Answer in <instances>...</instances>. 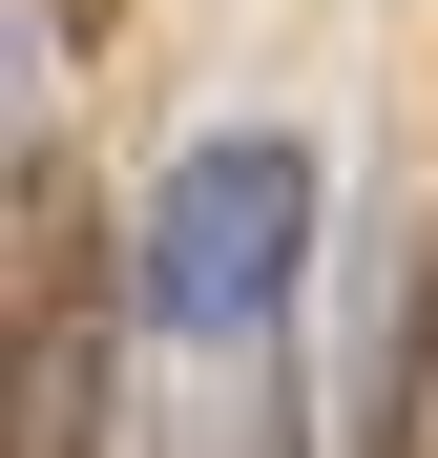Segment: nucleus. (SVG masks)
<instances>
[{
  "label": "nucleus",
  "instance_id": "f257e3e1",
  "mask_svg": "<svg viewBox=\"0 0 438 458\" xmlns=\"http://www.w3.org/2000/svg\"><path fill=\"white\" fill-rule=\"evenodd\" d=\"M313 250H334V167H313V125H188L167 167L125 188V334L146 354H209V375H251L313 334Z\"/></svg>",
  "mask_w": 438,
  "mask_h": 458
},
{
  "label": "nucleus",
  "instance_id": "f03ea898",
  "mask_svg": "<svg viewBox=\"0 0 438 458\" xmlns=\"http://www.w3.org/2000/svg\"><path fill=\"white\" fill-rule=\"evenodd\" d=\"M21 458H105V313H21Z\"/></svg>",
  "mask_w": 438,
  "mask_h": 458
},
{
  "label": "nucleus",
  "instance_id": "7ed1b4c3",
  "mask_svg": "<svg viewBox=\"0 0 438 458\" xmlns=\"http://www.w3.org/2000/svg\"><path fill=\"white\" fill-rule=\"evenodd\" d=\"M188 458H313V354H251V375H230V417H209Z\"/></svg>",
  "mask_w": 438,
  "mask_h": 458
}]
</instances>
